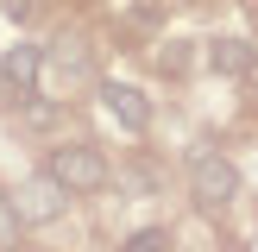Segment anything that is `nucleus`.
Wrapping results in <instances>:
<instances>
[{
  "label": "nucleus",
  "instance_id": "obj_1",
  "mask_svg": "<svg viewBox=\"0 0 258 252\" xmlns=\"http://www.w3.org/2000/svg\"><path fill=\"white\" fill-rule=\"evenodd\" d=\"M44 176L63 189V196H95V189H107V151L88 145V139H57V145L44 151Z\"/></svg>",
  "mask_w": 258,
  "mask_h": 252
},
{
  "label": "nucleus",
  "instance_id": "obj_2",
  "mask_svg": "<svg viewBox=\"0 0 258 252\" xmlns=\"http://www.w3.org/2000/svg\"><path fill=\"white\" fill-rule=\"evenodd\" d=\"M189 196H196L202 208H227V202L239 196V164L227 158V151H196V158H189Z\"/></svg>",
  "mask_w": 258,
  "mask_h": 252
},
{
  "label": "nucleus",
  "instance_id": "obj_3",
  "mask_svg": "<svg viewBox=\"0 0 258 252\" xmlns=\"http://www.w3.org/2000/svg\"><path fill=\"white\" fill-rule=\"evenodd\" d=\"M13 208H19V221H25V227H50L63 208H70V196H63V189L50 183L44 170H38V176H25V183L13 189Z\"/></svg>",
  "mask_w": 258,
  "mask_h": 252
},
{
  "label": "nucleus",
  "instance_id": "obj_4",
  "mask_svg": "<svg viewBox=\"0 0 258 252\" xmlns=\"http://www.w3.org/2000/svg\"><path fill=\"white\" fill-rule=\"evenodd\" d=\"M101 107L113 113V126H126V133H151V101H145V88H133V82H101Z\"/></svg>",
  "mask_w": 258,
  "mask_h": 252
},
{
  "label": "nucleus",
  "instance_id": "obj_5",
  "mask_svg": "<svg viewBox=\"0 0 258 252\" xmlns=\"http://www.w3.org/2000/svg\"><path fill=\"white\" fill-rule=\"evenodd\" d=\"M0 76H13V82L25 88V95H38V76H44V50H38L32 38L7 44V50H0Z\"/></svg>",
  "mask_w": 258,
  "mask_h": 252
},
{
  "label": "nucleus",
  "instance_id": "obj_6",
  "mask_svg": "<svg viewBox=\"0 0 258 252\" xmlns=\"http://www.w3.org/2000/svg\"><path fill=\"white\" fill-rule=\"evenodd\" d=\"M208 70L214 76H252L258 70V50L246 44V38H214V44H208Z\"/></svg>",
  "mask_w": 258,
  "mask_h": 252
},
{
  "label": "nucleus",
  "instance_id": "obj_7",
  "mask_svg": "<svg viewBox=\"0 0 258 252\" xmlns=\"http://www.w3.org/2000/svg\"><path fill=\"white\" fill-rule=\"evenodd\" d=\"M19 233H25V221H19V208H13V189L0 183V252L19 246Z\"/></svg>",
  "mask_w": 258,
  "mask_h": 252
},
{
  "label": "nucleus",
  "instance_id": "obj_8",
  "mask_svg": "<svg viewBox=\"0 0 258 252\" xmlns=\"http://www.w3.org/2000/svg\"><path fill=\"white\" fill-rule=\"evenodd\" d=\"M120 252H170V233H164V227H133V233L120 239Z\"/></svg>",
  "mask_w": 258,
  "mask_h": 252
},
{
  "label": "nucleus",
  "instance_id": "obj_9",
  "mask_svg": "<svg viewBox=\"0 0 258 252\" xmlns=\"http://www.w3.org/2000/svg\"><path fill=\"white\" fill-rule=\"evenodd\" d=\"M25 101H38V95H25V88L13 82V76H0V113H19Z\"/></svg>",
  "mask_w": 258,
  "mask_h": 252
},
{
  "label": "nucleus",
  "instance_id": "obj_10",
  "mask_svg": "<svg viewBox=\"0 0 258 252\" xmlns=\"http://www.w3.org/2000/svg\"><path fill=\"white\" fill-rule=\"evenodd\" d=\"M7 19H19V25H25V19H32V0H7Z\"/></svg>",
  "mask_w": 258,
  "mask_h": 252
},
{
  "label": "nucleus",
  "instance_id": "obj_11",
  "mask_svg": "<svg viewBox=\"0 0 258 252\" xmlns=\"http://www.w3.org/2000/svg\"><path fill=\"white\" fill-rule=\"evenodd\" d=\"M13 252H32V246H13Z\"/></svg>",
  "mask_w": 258,
  "mask_h": 252
}]
</instances>
